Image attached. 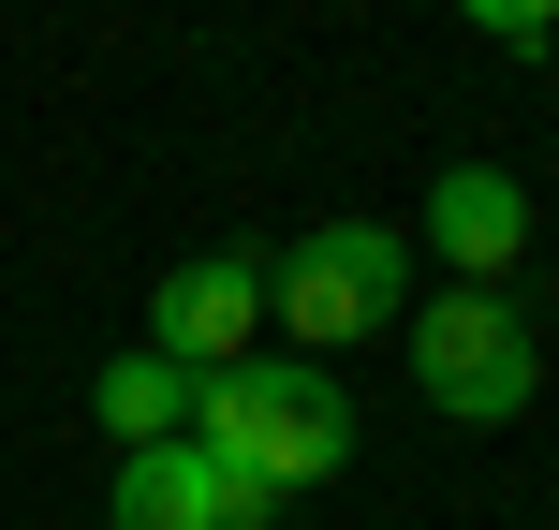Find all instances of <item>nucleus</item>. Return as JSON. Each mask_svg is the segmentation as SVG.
<instances>
[{
	"label": "nucleus",
	"mask_w": 559,
	"mask_h": 530,
	"mask_svg": "<svg viewBox=\"0 0 559 530\" xmlns=\"http://www.w3.org/2000/svg\"><path fill=\"white\" fill-rule=\"evenodd\" d=\"M192 443L222 457V472H251V486H324L338 457H354V398H338V368H309V354H251V368H222V384H192Z\"/></svg>",
	"instance_id": "1"
},
{
	"label": "nucleus",
	"mask_w": 559,
	"mask_h": 530,
	"mask_svg": "<svg viewBox=\"0 0 559 530\" xmlns=\"http://www.w3.org/2000/svg\"><path fill=\"white\" fill-rule=\"evenodd\" d=\"M265 309L295 325V354H354L368 325H413V236L397 222H309L295 251L265 266Z\"/></svg>",
	"instance_id": "2"
},
{
	"label": "nucleus",
	"mask_w": 559,
	"mask_h": 530,
	"mask_svg": "<svg viewBox=\"0 0 559 530\" xmlns=\"http://www.w3.org/2000/svg\"><path fill=\"white\" fill-rule=\"evenodd\" d=\"M531 384H545V339H531L515 295H472V280H456V295L413 309V398L442 427H515Z\"/></svg>",
	"instance_id": "3"
},
{
	"label": "nucleus",
	"mask_w": 559,
	"mask_h": 530,
	"mask_svg": "<svg viewBox=\"0 0 559 530\" xmlns=\"http://www.w3.org/2000/svg\"><path fill=\"white\" fill-rule=\"evenodd\" d=\"M251 325H265V266H251V251H192L163 295H147V354H177L192 384L251 368Z\"/></svg>",
	"instance_id": "4"
},
{
	"label": "nucleus",
	"mask_w": 559,
	"mask_h": 530,
	"mask_svg": "<svg viewBox=\"0 0 559 530\" xmlns=\"http://www.w3.org/2000/svg\"><path fill=\"white\" fill-rule=\"evenodd\" d=\"M427 251L472 280V295H501V266L531 251V192H515L501 163H456L442 192H427Z\"/></svg>",
	"instance_id": "5"
},
{
	"label": "nucleus",
	"mask_w": 559,
	"mask_h": 530,
	"mask_svg": "<svg viewBox=\"0 0 559 530\" xmlns=\"http://www.w3.org/2000/svg\"><path fill=\"white\" fill-rule=\"evenodd\" d=\"M88 413L118 427V457H147V443H192V368L133 339V354H104V384H88Z\"/></svg>",
	"instance_id": "6"
},
{
	"label": "nucleus",
	"mask_w": 559,
	"mask_h": 530,
	"mask_svg": "<svg viewBox=\"0 0 559 530\" xmlns=\"http://www.w3.org/2000/svg\"><path fill=\"white\" fill-rule=\"evenodd\" d=\"M118 530H222V457H206V443L118 457Z\"/></svg>",
	"instance_id": "7"
},
{
	"label": "nucleus",
	"mask_w": 559,
	"mask_h": 530,
	"mask_svg": "<svg viewBox=\"0 0 559 530\" xmlns=\"http://www.w3.org/2000/svg\"><path fill=\"white\" fill-rule=\"evenodd\" d=\"M472 30H486L501 59H545V45H559V15H545V0H472Z\"/></svg>",
	"instance_id": "8"
}]
</instances>
